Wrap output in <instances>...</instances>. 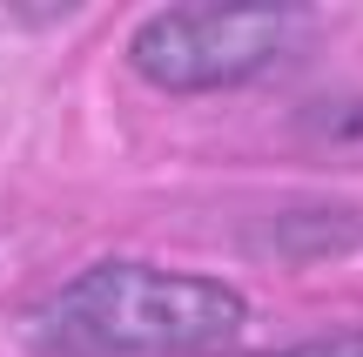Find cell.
<instances>
[{"label": "cell", "instance_id": "3", "mask_svg": "<svg viewBox=\"0 0 363 357\" xmlns=\"http://www.w3.org/2000/svg\"><path fill=\"white\" fill-rule=\"evenodd\" d=\"M269 357H363V331H343V337H316V344H296V351H269Z\"/></svg>", "mask_w": 363, "mask_h": 357}, {"label": "cell", "instance_id": "1", "mask_svg": "<svg viewBox=\"0 0 363 357\" xmlns=\"http://www.w3.org/2000/svg\"><path fill=\"white\" fill-rule=\"evenodd\" d=\"M249 304L216 277L162 263H94L27 310L34 357H208L235 344Z\"/></svg>", "mask_w": 363, "mask_h": 357}, {"label": "cell", "instance_id": "2", "mask_svg": "<svg viewBox=\"0 0 363 357\" xmlns=\"http://www.w3.org/2000/svg\"><path fill=\"white\" fill-rule=\"evenodd\" d=\"M296 7L269 0H216V7H162L155 21L135 27L128 61L142 81L169 94H208V88H242L283 54Z\"/></svg>", "mask_w": 363, "mask_h": 357}]
</instances>
